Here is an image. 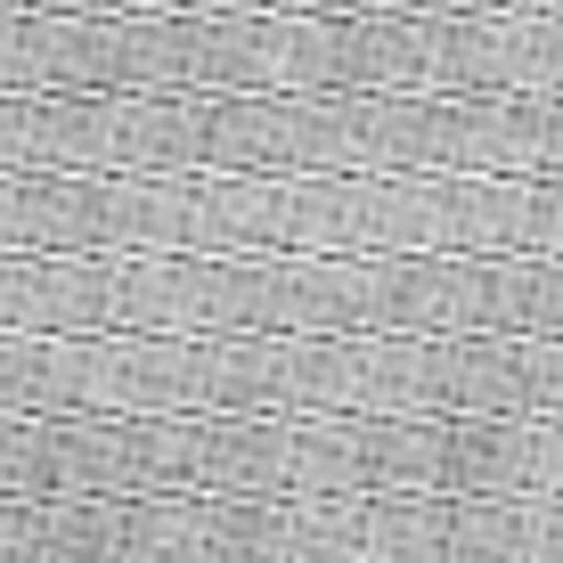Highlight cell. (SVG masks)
<instances>
[]
</instances>
